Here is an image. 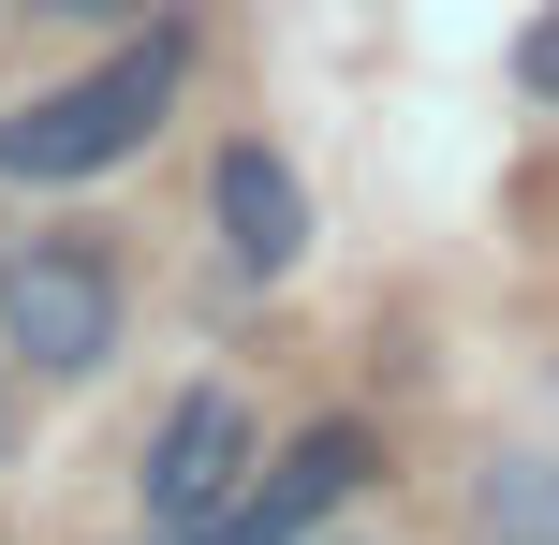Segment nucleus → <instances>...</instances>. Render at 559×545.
Wrapping results in <instances>:
<instances>
[{
  "instance_id": "obj_1",
  "label": "nucleus",
  "mask_w": 559,
  "mask_h": 545,
  "mask_svg": "<svg viewBox=\"0 0 559 545\" xmlns=\"http://www.w3.org/2000/svg\"><path fill=\"white\" fill-rule=\"evenodd\" d=\"M177 74H192V29H147V45H118L104 74H74V88H45V104H15L0 118V177H29V192H74V177H118L147 133H163V104H177Z\"/></svg>"
},
{
  "instance_id": "obj_2",
  "label": "nucleus",
  "mask_w": 559,
  "mask_h": 545,
  "mask_svg": "<svg viewBox=\"0 0 559 545\" xmlns=\"http://www.w3.org/2000/svg\"><path fill=\"white\" fill-rule=\"evenodd\" d=\"M0 354H29L45 383H88V369L118 354V265L74 251V236L0 251Z\"/></svg>"
},
{
  "instance_id": "obj_3",
  "label": "nucleus",
  "mask_w": 559,
  "mask_h": 545,
  "mask_svg": "<svg viewBox=\"0 0 559 545\" xmlns=\"http://www.w3.org/2000/svg\"><path fill=\"white\" fill-rule=\"evenodd\" d=\"M133 487H147V531H163V545L177 531H222L236 501H251V413H236L222 383H192V399L163 413V442H147Z\"/></svg>"
},
{
  "instance_id": "obj_4",
  "label": "nucleus",
  "mask_w": 559,
  "mask_h": 545,
  "mask_svg": "<svg viewBox=\"0 0 559 545\" xmlns=\"http://www.w3.org/2000/svg\"><path fill=\"white\" fill-rule=\"evenodd\" d=\"M354 487H368V428H309V442L265 472L251 501H236L222 531H177V545H309V531H324Z\"/></svg>"
},
{
  "instance_id": "obj_5",
  "label": "nucleus",
  "mask_w": 559,
  "mask_h": 545,
  "mask_svg": "<svg viewBox=\"0 0 559 545\" xmlns=\"http://www.w3.org/2000/svg\"><path fill=\"white\" fill-rule=\"evenodd\" d=\"M206 206H222V251H236V281H280V265L309 251V177L280 163V147H222Z\"/></svg>"
},
{
  "instance_id": "obj_6",
  "label": "nucleus",
  "mask_w": 559,
  "mask_h": 545,
  "mask_svg": "<svg viewBox=\"0 0 559 545\" xmlns=\"http://www.w3.org/2000/svg\"><path fill=\"white\" fill-rule=\"evenodd\" d=\"M486 545H559V458H501L486 472Z\"/></svg>"
},
{
  "instance_id": "obj_7",
  "label": "nucleus",
  "mask_w": 559,
  "mask_h": 545,
  "mask_svg": "<svg viewBox=\"0 0 559 545\" xmlns=\"http://www.w3.org/2000/svg\"><path fill=\"white\" fill-rule=\"evenodd\" d=\"M515 88H531V104H559V0L515 29Z\"/></svg>"
},
{
  "instance_id": "obj_8",
  "label": "nucleus",
  "mask_w": 559,
  "mask_h": 545,
  "mask_svg": "<svg viewBox=\"0 0 559 545\" xmlns=\"http://www.w3.org/2000/svg\"><path fill=\"white\" fill-rule=\"evenodd\" d=\"M45 15H118V0H45Z\"/></svg>"
},
{
  "instance_id": "obj_9",
  "label": "nucleus",
  "mask_w": 559,
  "mask_h": 545,
  "mask_svg": "<svg viewBox=\"0 0 559 545\" xmlns=\"http://www.w3.org/2000/svg\"><path fill=\"white\" fill-rule=\"evenodd\" d=\"M0 458H15V399H0Z\"/></svg>"
}]
</instances>
